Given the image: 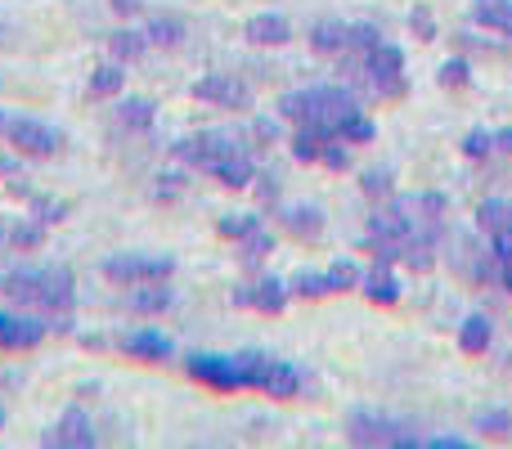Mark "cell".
<instances>
[{"instance_id":"603a6c76","label":"cell","mask_w":512,"mask_h":449,"mask_svg":"<svg viewBox=\"0 0 512 449\" xmlns=\"http://www.w3.org/2000/svg\"><path fill=\"white\" fill-rule=\"evenodd\" d=\"M288 292H297V297H328V292H337L333 270H301V274H292V288Z\"/></svg>"},{"instance_id":"f546056e","label":"cell","mask_w":512,"mask_h":449,"mask_svg":"<svg viewBox=\"0 0 512 449\" xmlns=\"http://www.w3.org/2000/svg\"><path fill=\"white\" fill-rule=\"evenodd\" d=\"M337 140H355V144H369L373 140V122L360 113H351L342 126H337Z\"/></svg>"},{"instance_id":"44dd1931","label":"cell","mask_w":512,"mask_h":449,"mask_svg":"<svg viewBox=\"0 0 512 449\" xmlns=\"http://www.w3.org/2000/svg\"><path fill=\"white\" fill-rule=\"evenodd\" d=\"M310 45H315L319 54H337L351 45V27L346 23H315L310 27Z\"/></svg>"},{"instance_id":"cb8c5ba5","label":"cell","mask_w":512,"mask_h":449,"mask_svg":"<svg viewBox=\"0 0 512 449\" xmlns=\"http://www.w3.org/2000/svg\"><path fill=\"white\" fill-rule=\"evenodd\" d=\"M459 346L468 355H486V346H490V319L486 315L463 319V324H459Z\"/></svg>"},{"instance_id":"7a4b0ae2","label":"cell","mask_w":512,"mask_h":449,"mask_svg":"<svg viewBox=\"0 0 512 449\" xmlns=\"http://www.w3.org/2000/svg\"><path fill=\"white\" fill-rule=\"evenodd\" d=\"M279 113L288 122H301L319 135V140H337V126L346 122L355 108V95L342 86H306V90H292V95L279 99Z\"/></svg>"},{"instance_id":"52a82bcc","label":"cell","mask_w":512,"mask_h":449,"mask_svg":"<svg viewBox=\"0 0 512 449\" xmlns=\"http://www.w3.org/2000/svg\"><path fill=\"white\" fill-rule=\"evenodd\" d=\"M346 436H351L355 445H423L418 436H405V427H400V423L369 414V409L351 414V423H346Z\"/></svg>"},{"instance_id":"7c38bea8","label":"cell","mask_w":512,"mask_h":449,"mask_svg":"<svg viewBox=\"0 0 512 449\" xmlns=\"http://www.w3.org/2000/svg\"><path fill=\"white\" fill-rule=\"evenodd\" d=\"M117 351H126L131 360H149V364H158V360H171V337L167 333H158V328H131V333H122L117 337Z\"/></svg>"},{"instance_id":"ac0fdd59","label":"cell","mask_w":512,"mask_h":449,"mask_svg":"<svg viewBox=\"0 0 512 449\" xmlns=\"http://www.w3.org/2000/svg\"><path fill=\"white\" fill-rule=\"evenodd\" d=\"M364 297L378 301V306H396V301H400V283H396V274H391L382 261L373 265L369 274H364Z\"/></svg>"},{"instance_id":"836d02e7","label":"cell","mask_w":512,"mask_h":449,"mask_svg":"<svg viewBox=\"0 0 512 449\" xmlns=\"http://www.w3.org/2000/svg\"><path fill=\"white\" fill-rule=\"evenodd\" d=\"M319 162H324L328 171H342L346 162H351V153H346V144H333V140H324V149H319Z\"/></svg>"},{"instance_id":"ab89813d","label":"cell","mask_w":512,"mask_h":449,"mask_svg":"<svg viewBox=\"0 0 512 449\" xmlns=\"http://www.w3.org/2000/svg\"><path fill=\"white\" fill-rule=\"evenodd\" d=\"M14 176H23V167H18V158H14V153H5V149H0V180H14Z\"/></svg>"},{"instance_id":"8992f818","label":"cell","mask_w":512,"mask_h":449,"mask_svg":"<svg viewBox=\"0 0 512 449\" xmlns=\"http://www.w3.org/2000/svg\"><path fill=\"white\" fill-rule=\"evenodd\" d=\"M5 135L18 153H32V158H50V153H59V144H63V135L54 131V126L36 122V117H9Z\"/></svg>"},{"instance_id":"7bdbcfd3","label":"cell","mask_w":512,"mask_h":449,"mask_svg":"<svg viewBox=\"0 0 512 449\" xmlns=\"http://www.w3.org/2000/svg\"><path fill=\"white\" fill-rule=\"evenodd\" d=\"M261 185H256V194L265 198V203H274V194H279V185H274V176H256Z\"/></svg>"},{"instance_id":"bcb514c9","label":"cell","mask_w":512,"mask_h":449,"mask_svg":"<svg viewBox=\"0 0 512 449\" xmlns=\"http://www.w3.org/2000/svg\"><path fill=\"white\" fill-rule=\"evenodd\" d=\"M495 149H512V131H499L495 135Z\"/></svg>"},{"instance_id":"681fc988","label":"cell","mask_w":512,"mask_h":449,"mask_svg":"<svg viewBox=\"0 0 512 449\" xmlns=\"http://www.w3.org/2000/svg\"><path fill=\"white\" fill-rule=\"evenodd\" d=\"M5 122H9V117H5V113H0V131H5Z\"/></svg>"},{"instance_id":"6da1fadb","label":"cell","mask_w":512,"mask_h":449,"mask_svg":"<svg viewBox=\"0 0 512 449\" xmlns=\"http://www.w3.org/2000/svg\"><path fill=\"white\" fill-rule=\"evenodd\" d=\"M0 292L14 306H32L45 310V315H68L77 306V279H72L68 265H18V270H5Z\"/></svg>"},{"instance_id":"d6986e66","label":"cell","mask_w":512,"mask_h":449,"mask_svg":"<svg viewBox=\"0 0 512 449\" xmlns=\"http://www.w3.org/2000/svg\"><path fill=\"white\" fill-rule=\"evenodd\" d=\"M153 117H158V108H153L149 99H140V95L117 99V122H122V126H135V131H149Z\"/></svg>"},{"instance_id":"7dc6e473","label":"cell","mask_w":512,"mask_h":449,"mask_svg":"<svg viewBox=\"0 0 512 449\" xmlns=\"http://www.w3.org/2000/svg\"><path fill=\"white\" fill-rule=\"evenodd\" d=\"M0 247H9V221H0Z\"/></svg>"},{"instance_id":"4316f807","label":"cell","mask_w":512,"mask_h":449,"mask_svg":"<svg viewBox=\"0 0 512 449\" xmlns=\"http://www.w3.org/2000/svg\"><path fill=\"white\" fill-rule=\"evenodd\" d=\"M41 243H45V225H41V221H18V225H9V247H14V252H36Z\"/></svg>"},{"instance_id":"c3c4849f","label":"cell","mask_w":512,"mask_h":449,"mask_svg":"<svg viewBox=\"0 0 512 449\" xmlns=\"http://www.w3.org/2000/svg\"><path fill=\"white\" fill-rule=\"evenodd\" d=\"M504 288L512 292V261H504Z\"/></svg>"},{"instance_id":"3957f363","label":"cell","mask_w":512,"mask_h":449,"mask_svg":"<svg viewBox=\"0 0 512 449\" xmlns=\"http://www.w3.org/2000/svg\"><path fill=\"white\" fill-rule=\"evenodd\" d=\"M265 364L270 355L261 351H243V355H189V378L203 382L212 391H243V387H261Z\"/></svg>"},{"instance_id":"8fae6325","label":"cell","mask_w":512,"mask_h":449,"mask_svg":"<svg viewBox=\"0 0 512 449\" xmlns=\"http://www.w3.org/2000/svg\"><path fill=\"white\" fill-rule=\"evenodd\" d=\"M234 306H252L261 310V315H279L283 306H288V283L283 279H261V283H243V288H234Z\"/></svg>"},{"instance_id":"4fadbf2b","label":"cell","mask_w":512,"mask_h":449,"mask_svg":"<svg viewBox=\"0 0 512 449\" xmlns=\"http://www.w3.org/2000/svg\"><path fill=\"white\" fill-rule=\"evenodd\" d=\"M256 391H265V396H274V400H292L301 391V373L292 369L288 360H274V355H270L265 378H261V387H256Z\"/></svg>"},{"instance_id":"f35d334b","label":"cell","mask_w":512,"mask_h":449,"mask_svg":"<svg viewBox=\"0 0 512 449\" xmlns=\"http://www.w3.org/2000/svg\"><path fill=\"white\" fill-rule=\"evenodd\" d=\"M162 185H153V194L158 198H171V194H180V185H185V176H176V171H171V176H158Z\"/></svg>"},{"instance_id":"b9f144b4","label":"cell","mask_w":512,"mask_h":449,"mask_svg":"<svg viewBox=\"0 0 512 449\" xmlns=\"http://www.w3.org/2000/svg\"><path fill=\"white\" fill-rule=\"evenodd\" d=\"M495 256L499 261H512V229H499L495 234Z\"/></svg>"},{"instance_id":"ee69618b","label":"cell","mask_w":512,"mask_h":449,"mask_svg":"<svg viewBox=\"0 0 512 449\" xmlns=\"http://www.w3.org/2000/svg\"><path fill=\"white\" fill-rule=\"evenodd\" d=\"M252 131H256V140H274V135H279V126H274V122H265V117H261V122H256Z\"/></svg>"},{"instance_id":"ffe728a7","label":"cell","mask_w":512,"mask_h":449,"mask_svg":"<svg viewBox=\"0 0 512 449\" xmlns=\"http://www.w3.org/2000/svg\"><path fill=\"white\" fill-rule=\"evenodd\" d=\"M472 18H477L481 27H495V32L512 36V0H477Z\"/></svg>"},{"instance_id":"ba28073f","label":"cell","mask_w":512,"mask_h":449,"mask_svg":"<svg viewBox=\"0 0 512 449\" xmlns=\"http://www.w3.org/2000/svg\"><path fill=\"white\" fill-rule=\"evenodd\" d=\"M41 441L54 445V449H90V445L99 441V436H95V423H90L86 409H81V405H68V409L59 414V423H54L50 432L41 436Z\"/></svg>"},{"instance_id":"9a60e30c","label":"cell","mask_w":512,"mask_h":449,"mask_svg":"<svg viewBox=\"0 0 512 449\" xmlns=\"http://www.w3.org/2000/svg\"><path fill=\"white\" fill-rule=\"evenodd\" d=\"M279 221L288 234H297V238H315L319 229H324V212H319L315 203H288L279 212Z\"/></svg>"},{"instance_id":"d590c367","label":"cell","mask_w":512,"mask_h":449,"mask_svg":"<svg viewBox=\"0 0 512 449\" xmlns=\"http://www.w3.org/2000/svg\"><path fill=\"white\" fill-rule=\"evenodd\" d=\"M378 45V27L373 23H351V50H369Z\"/></svg>"},{"instance_id":"e575fe53","label":"cell","mask_w":512,"mask_h":449,"mask_svg":"<svg viewBox=\"0 0 512 449\" xmlns=\"http://www.w3.org/2000/svg\"><path fill=\"white\" fill-rule=\"evenodd\" d=\"M387 189H391V171H382V167L364 171V194H369V198H382Z\"/></svg>"},{"instance_id":"4dcf8cb0","label":"cell","mask_w":512,"mask_h":449,"mask_svg":"<svg viewBox=\"0 0 512 449\" xmlns=\"http://www.w3.org/2000/svg\"><path fill=\"white\" fill-rule=\"evenodd\" d=\"M256 225L261 221H256L252 212H234V216H221V221H216V229H221L225 238H243V234H252Z\"/></svg>"},{"instance_id":"5bb4252c","label":"cell","mask_w":512,"mask_h":449,"mask_svg":"<svg viewBox=\"0 0 512 449\" xmlns=\"http://www.w3.org/2000/svg\"><path fill=\"white\" fill-rule=\"evenodd\" d=\"M207 176H216L221 185H230V189H243V185H252L256 180V167H252V158L248 153H230V158H216V162H207Z\"/></svg>"},{"instance_id":"8d00e7d4","label":"cell","mask_w":512,"mask_h":449,"mask_svg":"<svg viewBox=\"0 0 512 449\" xmlns=\"http://www.w3.org/2000/svg\"><path fill=\"white\" fill-rule=\"evenodd\" d=\"M441 86H468V63L463 59H450L441 68Z\"/></svg>"},{"instance_id":"f6af8a7d","label":"cell","mask_w":512,"mask_h":449,"mask_svg":"<svg viewBox=\"0 0 512 449\" xmlns=\"http://www.w3.org/2000/svg\"><path fill=\"white\" fill-rule=\"evenodd\" d=\"M113 9H117V14H135V9H140V0H113Z\"/></svg>"},{"instance_id":"5b68a950","label":"cell","mask_w":512,"mask_h":449,"mask_svg":"<svg viewBox=\"0 0 512 449\" xmlns=\"http://www.w3.org/2000/svg\"><path fill=\"white\" fill-rule=\"evenodd\" d=\"M405 54L396 50V45H387V41H378V45H369V59H364V72H369V81H373V90L378 95H387V99H400L405 95Z\"/></svg>"},{"instance_id":"f907efd6","label":"cell","mask_w":512,"mask_h":449,"mask_svg":"<svg viewBox=\"0 0 512 449\" xmlns=\"http://www.w3.org/2000/svg\"><path fill=\"white\" fill-rule=\"evenodd\" d=\"M0 427H5V405H0Z\"/></svg>"},{"instance_id":"e0dca14e","label":"cell","mask_w":512,"mask_h":449,"mask_svg":"<svg viewBox=\"0 0 512 449\" xmlns=\"http://www.w3.org/2000/svg\"><path fill=\"white\" fill-rule=\"evenodd\" d=\"M171 288H158V283H135V292H126V310L135 315H162L171 306Z\"/></svg>"},{"instance_id":"9c48e42d","label":"cell","mask_w":512,"mask_h":449,"mask_svg":"<svg viewBox=\"0 0 512 449\" xmlns=\"http://www.w3.org/2000/svg\"><path fill=\"white\" fill-rule=\"evenodd\" d=\"M45 333H50V319L0 310V346H5V351H32V346L45 342Z\"/></svg>"},{"instance_id":"2e32d148","label":"cell","mask_w":512,"mask_h":449,"mask_svg":"<svg viewBox=\"0 0 512 449\" xmlns=\"http://www.w3.org/2000/svg\"><path fill=\"white\" fill-rule=\"evenodd\" d=\"M243 36H248L252 45H283L292 36V27H288V18L283 14H256V18H248Z\"/></svg>"},{"instance_id":"74e56055","label":"cell","mask_w":512,"mask_h":449,"mask_svg":"<svg viewBox=\"0 0 512 449\" xmlns=\"http://www.w3.org/2000/svg\"><path fill=\"white\" fill-rule=\"evenodd\" d=\"M333 283H337V292L355 288V283H360V270H355L351 261H337V265H333Z\"/></svg>"},{"instance_id":"7402d4cb","label":"cell","mask_w":512,"mask_h":449,"mask_svg":"<svg viewBox=\"0 0 512 449\" xmlns=\"http://www.w3.org/2000/svg\"><path fill=\"white\" fill-rule=\"evenodd\" d=\"M122 81H126V72H122V63H99L95 72H90V95L95 99H108V95H122Z\"/></svg>"},{"instance_id":"60d3db41","label":"cell","mask_w":512,"mask_h":449,"mask_svg":"<svg viewBox=\"0 0 512 449\" xmlns=\"http://www.w3.org/2000/svg\"><path fill=\"white\" fill-rule=\"evenodd\" d=\"M409 23H414V32H423V41H432V36H436V23H432V14H423V9H418V14L409 18Z\"/></svg>"},{"instance_id":"d6a6232c","label":"cell","mask_w":512,"mask_h":449,"mask_svg":"<svg viewBox=\"0 0 512 449\" xmlns=\"http://www.w3.org/2000/svg\"><path fill=\"white\" fill-rule=\"evenodd\" d=\"M490 149H495V135L490 131H468V140H463V153H468V158H486Z\"/></svg>"},{"instance_id":"30bf717a","label":"cell","mask_w":512,"mask_h":449,"mask_svg":"<svg viewBox=\"0 0 512 449\" xmlns=\"http://www.w3.org/2000/svg\"><path fill=\"white\" fill-rule=\"evenodd\" d=\"M194 99H203V104H221V108H248L252 90L243 86L239 77H230V72H207L203 81H194Z\"/></svg>"},{"instance_id":"83f0119b","label":"cell","mask_w":512,"mask_h":449,"mask_svg":"<svg viewBox=\"0 0 512 449\" xmlns=\"http://www.w3.org/2000/svg\"><path fill=\"white\" fill-rule=\"evenodd\" d=\"M68 212H72V203H63V198L32 194V221H41V225H59V221H68Z\"/></svg>"},{"instance_id":"1f68e13d","label":"cell","mask_w":512,"mask_h":449,"mask_svg":"<svg viewBox=\"0 0 512 449\" xmlns=\"http://www.w3.org/2000/svg\"><path fill=\"white\" fill-rule=\"evenodd\" d=\"M477 432H486V436H512V414H481L477 418Z\"/></svg>"},{"instance_id":"277c9868","label":"cell","mask_w":512,"mask_h":449,"mask_svg":"<svg viewBox=\"0 0 512 449\" xmlns=\"http://www.w3.org/2000/svg\"><path fill=\"white\" fill-rule=\"evenodd\" d=\"M176 261L171 256H144V252H122L104 261V279L122 283V288H135V283H162L171 279Z\"/></svg>"},{"instance_id":"d4e9b609","label":"cell","mask_w":512,"mask_h":449,"mask_svg":"<svg viewBox=\"0 0 512 449\" xmlns=\"http://www.w3.org/2000/svg\"><path fill=\"white\" fill-rule=\"evenodd\" d=\"M108 50H113L117 63H131V59H140V54L149 50V36H144V32H131V27H122V32H113Z\"/></svg>"},{"instance_id":"816d5d0a","label":"cell","mask_w":512,"mask_h":449,"mask_svg":"<svg viewBox=\"0 0 512 449\" xmlns=\"http://www.w3.org/2000/svg\"><path fill=\"white\" fill-rule=\"evenodd\" d=\"M0 279H5V265H0Z\"/></svg>"},{"instance_id":"484cf974","label":"cell","mask_w":512,"mask_h":449,"mask_svg":"<svg viewBox=\"0 0 512 449\" xmlns=\"http://www.w3.org/2000/svg\"><path fill=\"white\" fill-rule=\"evenodd\" d=\"M144 36H149L153 45H180V41H185V23H180V18L158 14V18H149V27H144Z\"/></svg>"},{"instance_id":"f1b7e54d","label":"cell","mask_w":512,"mask_h":449,"mask_svg":"<svg viewBox=\"0 0 512 449\" xmlns=\"http://www.w3.org/2000/svg\"><path fill=\"white\" fill-rule=\"evenodd\" d=\"M270 252H274V238L265 234L261 225H256L252 234H243V265H261Z\"/></svg>"}]
</instances>
